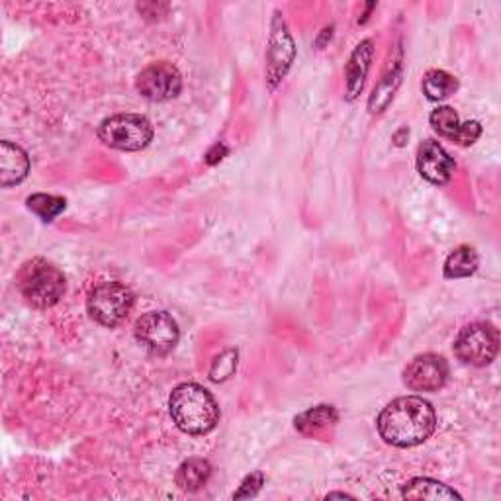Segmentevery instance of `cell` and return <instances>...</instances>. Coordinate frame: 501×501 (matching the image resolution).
<instances>
[{"label": "cell", "mask_w": 501, "mask_h": 501, "mask_svg": "<svg viewBox=\"0 0 501 501\" xmlns=\"http://www.w3.org/2000/svg\"><path fill=\"white\" fill-rule=\"evenodd\" d=\"M480 133H482V126L478 124V121H474V120L464 121V124L458 130V133H457V138L452 141L462 145V148H467V145H472L476 140L480 138Z\"/></svg>", "instance_id": "cell-21"}, {"label": "cell", "mask_w": 501, "mask_h": 501, "mask_svg": "<svg viewBox=\"0 0 501 501\" xmlns=\"http://www.w3.org/2000/svg\"><path fill=\"white\" fill-rule=\"evenodd\" d=\"M30 159L18 145L3 141L0 143V185L5 188L14 187L28 177Z\"/></svg>", "instance_id": "cell-11"}, {"label": "cell", "mask_w": 501, "mask_h": 501, "mask_svg": "<svg viewBox=\"0 0 501 501\" xmlns=\"http://www.w3.org/2000/svg\"><path fill=\"white\" fill-rule=\"evenodd\" d=\"M178 325L167 312H149L136 323V339L153 354H167L178 343Z\"/></svg>", "instance_id": "cell-7"}, {"label": "cell", "mask_w": 501, "mask_h": 501, "mask_svg": "<svg viewBox=\"0 0 501 501\" xmlns=\"http://www.w3.org/2000/svg\"><path fill=\"white\" fill-rule=\"evenodd\" d=\"M212 476L210 462L204 458H188L178 467L175 482L185 492H198L207 484Z\"/></svg>", "instance_id": "cell-13"}, {"label": "cell", "mask_w": 501, "mask_h": 501, "mask_svg": "<svg viewBox=\"0 0 501 501\" xmlns=\"http://www.w3.org/2000/svg\"><path fill=\"white\" fill-rule=\"evenodd\" d=\"M26 204L35 216H40L43 219V222H52V219H55L67 206L65 198L52 197V194H32Z\"/></svg>", "instance_id": "cell-18"}, {"label": "cell", "mask_w": 501, "mask_h": 501, "mask_svg": "<svg viewBox=\"0 0 501 501\" xmlns=\"http://www.w3.org/2000/svg\"><path fill=\"white\" fill-rule=\"evenodd\" d=\"M20 294L34 308H52L65 294V276L59 268L43 259H32L16 276Z\"/></svg>", "instance_id": "cell-3"}, {"label": "cell", "mask_w": 501, "mask_h": 501, "mask_svg": "<svg viewBox=\"0 0 501 501\" xmlns=\"http://www.w3.org/2000/svg\"><path fill=\"white\" fill-rule=\"evenodd\" d=\"M131 290L120 283H102L89 296V313L96 323L104 327H116L128 320L133 310Z\"/></svg>", "instance_id": "cell-5"}, {"label": "cell", "mask_w": 501, "mask_h": 501, "mask_svg": "<svg viewBox=\"0 0 501 501\" xmlns=\"http://www.w3.org/2000/svg\"><path fill=\"white\" fill-rule=\"evenodd\" d=\"M378 433L388 445L409 448L425 443L435 433L437 415L429 401L418 396L398 398L378 415Z\"/></svg>", "instance_id": "cell-1"}, {"label": "cell", "mask_w": 501, "mask_h": 501, "mask_svg": "<svg viewBox=\"0 0 501 501\" xmlns=\"http://www.w3.org/2000/svg\"><path fill=\"white\" fill-rule=\"evenodd\" d=\"M401 496L406 499H431V501L460 499V496L455 490H450L448 486L431 478H413L411 482L403 486Z\"/></svg>", "instance_id": "cell-15"}, {"label": "cell", "mask_w": 501, "mask_h": 501, "mask_svg": "<svg viewBox=\"0 0 501 501\" xmlns=\"http://www.w3.org/2000/svg\"><path fill=\"white\" fill-rule=\"evenodd\" d=\"M478 271V255L472 247L462 246L452 251L445 261L447 278H467Z\"/></svg>", "instance_id": "cell-16"}, {"label": "cell", "mask_w": 501, "mask_h": 501, "mask_svg": "<svg viewBox=\"0 0 501 501\" xmlns=\"http://www.w3.org/2000/svg\"><path fill=\"white\" fill-rule=\"evenodd\" d=\"M448 364L438 354L427 352L415 357L403 371V382L413 392H437L447 384Z\"/></svg>", "instance_id": "cell-9"}, {"label": "cell", "mask_w": 501, "mask_h": 501, "mask_svg": "<svg viewBox=\"0 0 501 501\" xmlns=\"http://www.w3.org/2000/svg\"><path fill=\"white\" fill-rule=\"evenodd\" d=\"M170 418L182 433H210L219 421V408L214 396L200 384L187 382L173 390L169 398Z\"/></svg>", "instance_id": "cell-2"}, {"label": "cell", "mask_w": 501, "mask_h": 501, "mask_svg": "<svg viewBox=\"0 0 501 501\" xmlns=\"http://www.w3.org/2000/svg\"><path fill=\"white\" fill-rule=\"evenodd\" d=\"M499 349V333L490 323H472L458 333L455 341V354L458 361L470 366L490 364Z\"/></svg>", "instance_id": "cell-6"}, {"label": "cell", "mask_w": 501, "mask_h": 501, "mask_svg": "<svg viewBox=\"0 0 501 501\" xmlns=\"http://www.w3.org/2000/svg\"><path fill=\"white\" fill-rule=\"evenodd\" d=\"M136 89L143 99L153 102L173 101L182 91V77L175 65L159 61L140 72Z\"/></svg>", "instance_id": "cell-8"}, {"label": "cell", "mask_w": 501, "mask_h": 501, "mask_svg": "<svg viewBox=\"0 0 501 501\" xmlns=\"http://www.w3.org/2000/svg\"><path fill=\"white\" fill-rule=\"evenodd\" d=\"M337 419H339V415L333 406H317V408H312L308 411H303L302 415H298L296 429L303 435L313 437V435L323 433L332 425H335Z\"/></svg>", "instance_id": "cell-14"}, {"label": "cell", "mask_w": 501, "mask_h": 501, "mask_svg": "<svg viewBox=\"0 0 501 501\" xmlns=\"http://www.w3.org/2000/svg\"><path fill=\"white\" fill-rule=\"evenodd\" d=\"M371 59H372V42L366 40L361 45H357V50H354V53L351 55V61L347 65V92L351 101L362 91L364 77L371 67Z\"/></svg>", "instance_id": "cell-12"}, {"label": "cell", "mask_w": 501, "mask_h": 501, "mask_svg": "<svg viewBox=\"0 0 501 501\" xmlns=\"http://www.w3.org/2000/svg\"><path fill=\"white\" fill-rule=\"evenodd\" d=\"M457 89H458L457 79L452 77L450 72L441 69L429 71L423 79V92L429 101H443L447 96L455 94Z\"/></svg>", "instance_id": "cell-17"}, {"label": "cell", "mask_w": 501, "mask_h": 501, "mask_svg": "<svg viewBox=\"0 0 501 501\" xmlns=\"http://www.w3.org/2000/svg\"><path fill=\"white\" fill-rule=\"evenodd\" d=\"M429 120H431L433 130L438 133V136H443L450 141L457 138V133L462 126L458 114L455 112V108H450V106H438L437 110H433Z\"/></svg>", "instance_id": "cell-19"}, {"label": "cell", "mask_w": 501, "mask_h": 501, "mask_svg": "<svg viewBox=\"0 0 501 501\" xmlns=\"http://www.w3.org/2000/svg\"><path fill=\"white\" fill-rule=\"evenodd\" d=\"M263 480H265V478H263V474H261V472H253V474H249L247 478L243 480V484H241L239 490L236 492V497L241 499V497H253V496H256V492L261 490Z\"/></svg>", "instance_id": "cell-22"}, {"label": "cell", "mask_w": 501, "mask_h": 501, "mask_svg": "<svg viewBox=\"0 0 501 501\" xmlns=\"http://www.w3.org/2000/svg\"><path fill=\"white\" fill-rule=\"evenodd\" d=\"M237 351L236 349H227L224 351L219 357L214 359L212 369H210V378L214 382H226L229 376H234L237 369Z\"/></svg>", "instance_id": "cell-20"}, {"label": "cell", "mask_w": 501, "mask_h": 501, "mask_svg": "<svg viewBox=\"0 0 501 501\" xmlns=\"http://www.w3.org/2000/svg\"><path fill=\"white\" fill-rule=\"evenodd\" d=\"M455 161L437 141H425L418 151V170L419 175L429 180L431 185L443 187L455 173Z\"/></svg>", "instance_id": "cell-10"}, {"label": "cell", "mask_w": 501, "mask_h": 501, "mask_svg": "<svg viewBox=\"0 0 501 501\" xmlns=\"http://www.w3.org/2000/svg\"><path fill=\"white\" fill-rule=\"evenodd\" d=\"M104 145L120 151H141L153 140L151 121L140 114H118L106 118L99 126Z\"/></svg>", "instance_id": "cell-4"}]
</instances>
